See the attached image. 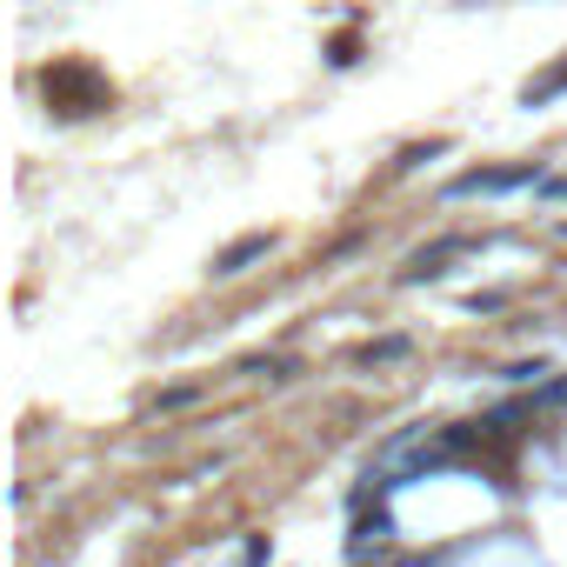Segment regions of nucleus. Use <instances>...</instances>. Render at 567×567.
Returning <instances> with one entry per match:
<instances>
[{
  "label": "nucleus",
  "mask_w": 567,
  "mask_h": 567,
  "mask_svg": "<svg viewBox=\"0 0 567 567\" xmlns=\"http://www.w3.org/2000/svg\"><path fill=\"white\" fill-rule=\"evenodd\" d=\"M47 101H54L60 114H88V107H107L114 94H107V80H101L94 67H80V60H60V67L47 73Z\"/></svg>",
  "instance_id": "nucleus-1"
},
{
  "label": "nucleus",
  "mask_w": 567,
  "mask_h": 567,
  "mask_svg": "<svg viewBox=\"0 0 567 567\" xmlns=\"http://www.w3.org/2000/svg\"><path fill=\"white\" fill-rule=\"evenodd\" d=\"M534 181V168H474V174H461L447 194L454 201H467V194H508V188H528Z\"/></svg>",
  "instance_id": "nucleus-2"
},
{
  "label": "nucleus",
  "mask_w": 567,
  "mask_h": 567,
  "mask_svg": "<svg viewBox=\"0 0 567 567\" xmlns=\"http://www.w3.org/2000/svg\"><path fill=\"white\" fill-rule=\"evenodd\" d=\"M554 94H567V54H560V60H554L547 73H534L528 88H521V101H528V107H547Z\"/></svg>",
  "instance_id": "nucleus-3"
},
{
  "label": "nucleus",
  "mask_w": 567,
  "mask_h": 567,
  "mask_svg": "<svg viewBox=\"0 0 567 567\" xmlns=\"http://www.w3.org/2000/svg\"><path fill=\"white\" fill-rule=\"evenodd\" d=\"M261 254H268V234H240L227 254H214V274H240V268L261 261Z\"/></svg>",
  "instance_id": "nucleus-4"
},
{
  "label": "nucleus",
  "mask_w": 567,
  "mask_h": 567,
  "mask_svg": "<svg viewBox=\"0 0 567 567\" xmlns=\"http://www.w3.org/2000/svg\"><path fill=\"white\" fill-rule=\"evenodd\" d=\"M461 248H467V240H434V248H421V254L408 261V281H428V274H441V268H447Z\"/></svg>",
  "instance_id": "nucleus-5"
}]
</instances>
